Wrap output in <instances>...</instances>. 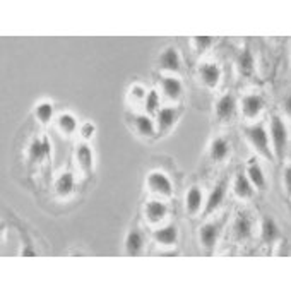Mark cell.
I'll return each instance as SVG.
<instances>
[{"instance_id":"30","label":"cell","mask_w":291,"mask_h":291,"mask_svg":"<svg viewBox=\"0 0 291 291\" xmlns=\"http://www.w3.org/2000/svg\"><path fill=\"white\" fill-rule=\"evenodd\" d=\"M81 134L84 139H89V137H93V134H95V125H93V123H84L81 129Z\"/></svg>"},{"instance_id":"31","label":"cell","mask_w":291,"mask_h":291,"mask_svg":"<svg viewBox=\"0 0 291 291\" xmlns=\"http://www.w3.org/2000/svg\"><path fill=\"white\" fill-rule=\"evenodd\" d=\"M132 95H136L137 98H142L144 96V89H142L141 86H134L132 87Z\"/></svg>"},{"instance_id":"5","label":"cell","mask_w":291,"mask_h":291,"mask_svg":"<svg viewBox=\"0 0 291 291\" xmlns=\"http://www.w3.org/2000/svg\"><path fill=\"white\" fill-rule=\"evenodd\" d=\"M160 65L166 71H178L180 69V57L175 48H166L160 55Z\"/></svg>"},{"instance_id":"18","label":"cell","mask_w":291,"mask_h":291,"mask_svg":"<svg viewBox=\"0 0 291 291\" xmlns=\"http://www.w3.org/2000/svg\"><path fill=\"white\" fill-rule=\"evenodd\" d=\"M57 194L58 195H69L74 189V176L71 173H63L55 184Z\"/></svg>"},{"instance_id":"8","label":"cell","mask_w":291,"mask_h":291,"mask_svg":"<svg viewBox=\"0 0 291 291\" xmlns=\"http://www.w3.org/2000/svg\"><path fill=\"white\" fill-rule=\"evenodd\" d=\"M235 111V98L231 95H225L216 105V115H218L221 120H226L233 115Z\"/></svg>"},{"instance_id":"26","label":"cell","mask_w":291,"mask_h":291,"mask_svg":"<svg viewBox=\"0 0 291 291\" xmlns=\"http://www.w3.org/2000/svg\"><path fill=\"white\" fill-rule=\"evenodd\" d=\"M52 115H53V108L50 103H41V105L36 108V117L39 118V122L47 123L52 118Z\"/></svg>"},{"instance_id":"25","label":"cell","mask_w":291,"mask_h":291,"mask_svg":"<svg viewBox=\"0 0 291 291\" xmlns=\"http://www.w3.org/2000/svg\"><path fill=\"white\" fill-rule=\"evenodd\" d=\"M278 236V226L273 219H264L262 223V240L264 241H273Z\"/></svg>"},{"instance_id":"21","label":"cell","mask_w":291,"mask_h":291,"mask_svg":"<svg viewBox=\"0 0 291 291\" xmlns=\"http://www.w3.org/2000/svg\"><path fill=\"white\" fill-rule=\"evenodd\" d=\"M238 67H240V72L249 76L252 72V67H254V58H252V53H250L249 48H245L241 52V55L238 57Z\"/></svg>"},{"instance_id":"3","label":"cell","mask_w":291,"mask_h":291,"mask_svg":"<svg viewBox=\"0 0 291 291\" xmlns=\"http://www.w3.org/2000/svg\"><path fill=\"white\" fill-rule=\"evenodd\" d=\"M147 184L154 192H160L163 195H171L173 194V187H171V182L166 175L160 173V171H154V173L149 175L147 178Z\"/></svg>"},{"instance_id":"11","label":"cell","mask_w":291,"mask_h":291,"mask_svg":"<svg viewBox=\"0 0 291 291\" xmlns=\"http://www.w3.org/2000/svg\"><path fill=\"white\" fill-rule=\"evenodd\" d=\"M225 190H226V184L225 182H219L218 187L214 189L213 194L209 195V200H207V206H206V213H213V211L221 204V200H223L225 197Z\"/></svg>"},{"instance_id":"33","label":"cell","mask_w":291,"mask_h":291,"mask_svg":"<svg viewBox=\"0 0 291 291\" xmlns=\"http://www.w3.org/2000/svg\"><path fill=\"white\" fill-rule=\"evenodd\" d=\"M286 185H288V187L291 185V184H289V168L286 170Z\"/></svg>"},{"instance_id":"27","label":"cell","mask_w":291,"mask_h":291,"mask_svg":"<svg viewBox=\"0 0 291 291\" xmlns=\"http://www.w3.org/2000/svg\"><path fill=\"white\" fill-rule=\"evenodd\" d=\"M58 125H60V129L63 132H74L76 130V118H74L72 115H69V113H65V115H62L60 118H58Z\"/></svg>"},{"instance_id":"29","label":"cell","mask_w":291,"mask_h":291,"mask_svg":"<svg viewBox=\"0 0 291 291\" xmlns=\"http://www.w3.org/2000/svg\"><path fill=\"white\" fill-rule=\"evenodd\" d=\"M211 43H213V38L211 36H197L195 38V45H197V50L199 52H204Z\"/></svg>"},{"instance_id":"10","label":"cell","mask_w":291,"mask_h":291,"mask_svg":"<svg viewBox=\"0 0 291 291\" xmlns=\"http://www.w3.org/2000/svg\"><path fill=\"white\" fill-rule=\"evenodd\" d=\"M77 160H79V165H81V168L84 170L86 173H91V170H93V152L89 149V146H86V144L79 146Z\"/></svg>"},{"instance_id":"17","label":"cell","mask_w":291,"mask_h":291,"mask_svg":"<svg viewBox=\"0 0 291 291\" xmlns=\"http://www.w3.org/2000/svg\"><path fill=\"white\" fill-rule=\"evenodd\" d=\"M125 249L130 255H137L142 249V236L139 231H130L125 241Z\"/></svg>"},{"instance_id":"14","label":"cell","mask_w":291,"mask_h":291,"mask_svg":"<svg viewBox=\"0 0 291 291\" xmlns=\"http://www.w3.org/2000/svg\"><path fill=\"white\" fill-rule=\"evenodd\" d=\"M165 214H166V206L163 202L152 200L146 206V216L151 221H160L165 218Z\"/></svg>"},{"instance_id":"32","label":"cell","mask_w":291,"mask_h":291,"mask_svg":"<svg viewBox=\"0 0 291 291\" xmlns=\"http://www.w3.org/2000/svg\"><path fill=\"white\" fill-rule=\"evenodd\" d=\"M23 255H26V257H33V255H36V252H34L33 249H29V247H28V249L23 250Z\"/></svg>"},{"instance_id":"16","label":"cell","mask_w":291,"mask_h":291,"mask_svg":"<svg viewBox=\"0 0 291 291\" xmlns=\"http://www.w3.org/2000/svg\"><path fill=\"white\" fill-rule=\"evenodd\" d=\"M163 89H165L168 98L176 100L182 93V82L175 77H166V79H163Z\"/></svg>"},{"instance_id":"4","label":"cell","mask_w":291,"mask_h":291,"mask_svg":"<svg viewBox=\"0 0 291 291\" xmlns=\"http://www.w3.org/2000/svg\"><path fill=\"white\" fill-rule=\"evenodd\" d=\"M199 76L202 77V81H204L207 86L214 87L218 84L221 72H219V67L214 65V63H204V65L199 67Z\"/></svg>"},{"instance_id":"28","label":"cell","mask_w":291,"mask_h":291,"mask_svg":"<svg viewBox=\"0 0 291 291\" xmlns=\"http://www.w3.org/2000/svg\"><path fill=\"white\" fill-rule=\"evenodd\" d=\"M156 106H158V93L151 91L149 95H147V98H146V110L149 113H154Z\"/></svg>"},{"instance_id":"9","label":"cell","mask_w":291,"mask_h":291,"mask_svg":"<svg viewBox=\"0 0 291 291\" xmlns=\"http://www.w3.org/2000/svg\"><path fill=\"white\" fill-rule=\"evenodd\" d=\"M48 154H50V142H48V139L34 141L31 147H29V156H31L33 161L41 160V158H45Z\"/></svg>"},{"instance_id":"19","label":"cell","mask_w":291,"mask_h":291,"mask_svg":"<svg viewBox=\"0 0 291 291\" xmlns=\"http://www.w3.org/2000/svg\"><path fill=\"white\" fill-rule=\"evenodd\" d=\"M200 202H202V192L197 187H192L187 194V209L190 213H197L200 209Z\"/></svg>"},{"instance_id":"1","label":"cell","mask_w":291,"mask_h":291,"mask_svg":"<svg viewBox=\"0 0 291 291\" xmlns=\"http://www.w3.org/2000/svg\"><path fill=\"white\" fill-rule=\"evenodd\" d=\"M271 132H273V141H274V149L278 158L284 156L286 142H288V132L283 120L279 117H273V123H271Z\"/></svg>"},{"instance_id":"20","label":"cell","mask_w":291,"mask_h":291,"mask_svg":"<svg viewBox=\"0 0 291 291\" xmlns=\"http://www.w3.org/2000/svg\"><path fill=\"white\" fill-rule=\"evenodd\" d=\"M249 176H250V180H252V184L255 187H259V189H264L265 180H264L262 170L259 168V165L254 160L250 161V165H249Z\"/></svg>"},{"instance_id":"24","label":"cell","mask_w":291,"mask_h":291,"mask_svg":"<svg viewBox=\"0 0 291 291\" xmlns=\"http://www.w3.org/2000/svg\"><path fill=\"white\" fill-rule=\"evenodd\" d=\"M228 154V142L225 139H216L211 146V156L213 160H223V158Z\"/></svg>"},{"instance_id":"12","label":"cell","mask_w":291,"mask_h":291,"mask_svg":"<svg viewBox=\"0 0 291 291\" xmlns=\"http://www.w3.org/2000/svg\"><path fill=\"white\" fill-rule=\"evenodd\" d=\"M262 110V100L259 96H245L243 98V113L247 117H255Z\"/></svg>"},{"instance_id":"13","label":"cell","mask_w":291,"mask_h":291,"mask_svg":"<svg viewBox=\"0 0 291 291\" xmlns=\"http://www.w3.org/2000/svg\"><path fill=\"white\" fill-rule=\"evenodd\" d=\"M176 228L175 226H166V228H163L160 231H156L154 233V240L158 243L161 245H173L176 241Z\"/></svg>"},{"instance_id":"2","label":"cell","mask_w":291,"mask_h":291,"mask_svg":"<svg viewBox=\"0 0 291 291\" xmlns=\"http://www.w3.org/2000/svg\"><path fill=\"white\" fill-rule=\"evenodd\" d=\"M247 136H249L250 142L257 147V149L262 152L264 156H267L269 160H273V152L269 151V142H267V134H265L264 127H250V129H247Z\"/></svg>"},{"instance_id":"22","label":"cell","mask_w":291,"mask_h":291,"mask_svg":"<svg viewBox=\"0 0 291 291\" xmlns=\"http://www.w3.org/2000/svg\"><path fill=\"white\" fill-rule=\"evenodd\" d=\"M134 122H136L137 130H139L142 136L151 137L152 134H154V127H152L151 118H147V117H144V115H141V117H134Z\"/></svg>"},{"instance_id":"7","label":"cell","mask_w":291,"mask_h":291,"mask_svg":"<svg viewBox=\"0 0 291 291\" xmlns=\"http://www.w3.org/2000/svg\"><path fill=\"white\" fill-rule=\"evenodd\" d=\"M218 233H219L218 225H204L200 228V241L207 250H211L216 245Z\"/></svg>"},{"instance_id":"23","label":"cell","mask_w":291,"mask_h":291,"mask_svg":"<svg viewBox=\"0 0 291 291\" xmlns=\"http://www.w3.org/2000/svg\"><path fill=\"white\" fill-rule=\"evenodd\" d=\"M235 194L238 197H250L252 195V187L243 175H238L235 180Z\"/></svg>"},{"instance_id":"6","label":"cell","mask_w":291,"mask_h":291,"mask_svg":"<svg viewBox=\"0 0 291 291\" xmlns=\"http://www.w3.org/2000/svg\"><path fill=\"white\" fill-rule=\"evenodd\" d=\"M250 231H252V221H250V216L247 213H240L238 218L235 221V236L238 240H243L247 236H250Z\"/></svg>"},{"instance_id":"15","label":"cell","mask_w":291,"mask_h":291,"mask_svg":"<svg viewBox=\"0 0 291 291\" xmlns=\"http://www.w3.org/2000/svg\"><path fill=\"white\" fill-rule=\"evenodd\" d=\"M176 120V111L173 108H163L158 113V123H160V130H166L170 129L171 125L175 123Z\"/></svg>"}]
</instances>
